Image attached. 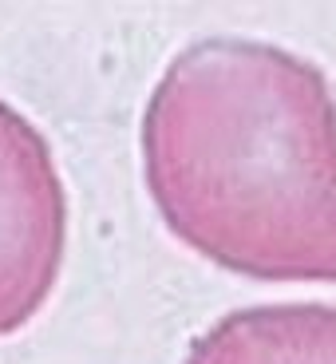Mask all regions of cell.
I'll return each instance as SVG.
<instances>
[{"instance_id": "obj_3", "label": "cell", "mask_w": 336, "mask_h": 364, "mask_svg": "<svg viewBox=\"0 0 336 364\" xmlns=\"http://www.w3.org/2000/svg\"><path fill=\"white\" fill-rule=\"evenodd\" d=\"M182 364H336V305L265 301L222 313Z\"/></svg>"}, {"instance_id": "obj_1", "label": "cell", "mask_w": 336, "mask_h": 364, "mask_svg": "<svg viewBox=\"0 0 336 364\" xmlns=\"http://www.w3.org/2000/svg\"><path fill=\"white\" fill-rule=\"evenodd\" d=\"M146 198L174 242L261 285H336V95L309 55L206 36L139 123Z\"/></svg>"}, {"instance_id": "obj_2", "label": "cell", "mask_w": 336, "mask_h": 364, "mask_svg": "<svg viewBox=\"0 0 336 364\" xmlns=\"http://www.w3.org/2000/svg\"><path fill=\"white\" fill-rule=\"evenodd\" d=\"M67 186L48 135L0 100V341L44 313L67 262Z\"/></svg>"}]
</instances>
